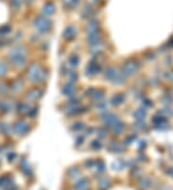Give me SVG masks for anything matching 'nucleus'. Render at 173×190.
I'll use <instances>...</instances> for the list:
<instances>
[{
  "label": "nucleus",
  "mask_w": 173,
  "mask_h": 190,
  "mask_svg": "<svg viewBox=\"0 0 173 190\" xmlns=\"http://www.w3.org/2000/svg\"><path fill=\"white\" fill-rule=\"evenodd\" d=\"M114 75H115V73H114V68H109V69L107 70L106 76L108 77V78H110V79H114Z\"/></svg>",
  "instance_id": "4"
},
{
  "label": "nucleus",
  "mask_w": 173,
  "mask_h": 190,
  "mask_svg": "<svg viewBox=\"0 0 173 190\" xmlns=\"http://www.w3.org/2000/svg\"><path fill=\"white\" fill-rule=\"evenodd\" d=\"M43 75V71L41 67L39 65H35L31 68V71H30V77H31L32 81L34 82H39L40 78L42 77Z\"/></svg>",
  "instance_id": "1"
},
{
  "label": "nucleus",
  "mask_w": 173,
  "mask_h": 190,
  "mask_svg": "<svg viewBox=\"0 0 173 190\" xmlns=\"http://www.w3.org/2000/svg\"><path fill=\"white\" fill-rule=\"evenodd\" d=\"M89 69H90V71H91V75H94L99 71V66L98 65H94V64H91L89 66Z\"/></svg>",
  "instance_id": "3"
},
{
  "label": "nucleus",
  "mask_w": 173,
  "mask_h": 190,
  "mask_svg": "<svg viewBox=\"0 0 173 190\" xmlns=\"http://www.w3.org/2000/svg\"><path fill=\"white\" fill-rule=\"evenodd\" d=\"M74 92V87L72 86H67V87L63 88V93L66 95H70Z\"/></svg>",
  "instance_id": "2"
},
{
  "label": "nucleus",
  "mask_w": 173,
  "mask_h": 190,
  "mask_svg": "<svg viewBox=\"0 0 173 190\" xmlns=\"http://www.w3.org/2000/svg\"><path fill=\"white\" fill-rule=\"evenodd\" d=\"M69 62H70L71 65H73V66H74V65H75V66H76V65H78V63H79L78 57H76V56H75V57H72Z\"/></svg>",
  "instance_id": "5"
}]
</instances>
